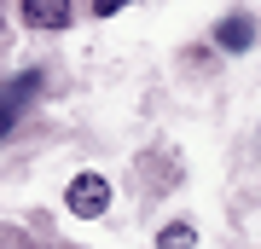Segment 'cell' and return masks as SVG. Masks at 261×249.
Wrapping results in <instances>:
<instances>
[{"mask_svg":"<svg viewBox=\"0 0 261 249\" xmlns=\"http://www.w3.org/2000/svg\"><path fill=\"white\" fill-rule=\"evenodd\" d=\"M64 209L75 214V220H99L105 209H111V185H105V174H75L70 185H64Z\"/></svg>","mask_w":261,"mask_h":249,"instance_id":"obj_1","label":"cell"},{"mask_svg":"<svg viewBox=\"0 0 261 249\" xmlns=\"http://www.w3.org/2000/svg\"><path fill=\"white\" fill-rule=\"evenodd\" d=\"M12 128H18V104L0 93V139H12Z\"/></svg>","mask_w":261,"mask_h":249,"instance_id":"obj_6","label":"cell"},{"mask_svg":"<svg viewBox=\"0 0 261 249\" xmlns=\"http://www.w3.org/2000/svg\"><path fill=\"white\" fill-rule=\"evenodd\" d=\"M23 23L29 29H64L70 23V0H23Z\"/></svg>","mask_w":261,"mask_h":249,"instance_id":"obj_3","label":"cell"},{"mask_svg":"<svg viewBox=\"0 0 261 249\" xmlns=\"http://www.w3.org/2000/svg\"><path fill=\"white\" fill-rule=\"evenodd\" d=\"M0 93H6V99H12V104L23 110V104H29V99L41 93V70H23V75H12V81L0 87Z\"/></svg>","mask_w":261,"mask_h":249,"instance_id":"obj_4","label":"cell"},{"mask_svg":"<svg viewBox=\"0 0 261 249\" xmlns=\"http://www.w3.org/2000/svg\"><path fill=\"white\" fill-rule=\"evenodd\" d=\"M215 46H221V52H244V46H255V23L244 18V12H226V18L215 23Z\"/></svg>","mask_w":261,"mask_h":249,"instance_id":"obj_2","label":"cell"},{"mask_svg":"<svg viewBox=\"0 0 261 249\" xmlns=\"http://www.w3.org/2000/svg\"><path fill=\"white\" fill-rule=\"evenodd\" d=\"M157 249H197V232H192L186 220H168V226L157 232Z\"/></svg>","mask_w":261,"mask_h":249,"instance_id":"obj_5","label":"cell"},{"mask_svg":"<svg viewBox=\"0 0 261 249\" xmlns=\"http://www.w3.org/2000/svg\"><path fill=\"white\" fill-rule=\"evenodd\" d=\"M122 6H128V0H93V12H99V18H116Z\"/></svg>","mask_w":261,"mask_h":249,"instance_id":"obj_7","label":"cell"}]
</instances>
